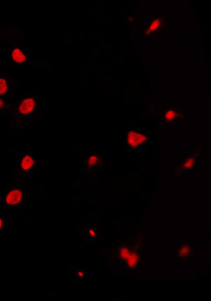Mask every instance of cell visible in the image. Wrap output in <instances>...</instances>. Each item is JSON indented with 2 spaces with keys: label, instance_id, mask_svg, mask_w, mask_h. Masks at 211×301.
<instances>
[{
  "label": "cell",
  "instance_id": "6da1fadb",
  "mask_svg": "<svg viewBox=\"0 0 211 301\" xmlns=\"http://www.w3.org/2000/svg\"><path fill=\"white\" fill-rule=\"evenodd\" d=\"M117 258L129 270H134L139 262V253L135 247L128 245H120L116 252Z\"/></svg>",
  "mask_w": 211,
  "mask_h": 301
},
{
  "label": "cell",
  "instance_id": "7a4b0ae2",
  "mask_svg": "<svg viewBox=\"0 0 211 301\" xmlns=\"http://www.w3.org/2000/svg\"><path fill=\"white\" fill-rule=\"evenodd\" d=\"M149 137L146 133L138 128H130L127 137V145L129 150L139 151L146 145Z\"/></svg>",
  "mask_w": 211,
  "mask_h": 301
},
{
  "label": "cell",
  "instance_id": "3957f363",
  "mask_svg": "<svg viewBox=\"0 0 211 301\" xmlns=\"http://www.w3.org/2000/svg\"><path fill=\"white\" fill-rule=\"evenodd\" d=\"M103 162L102 157L97 153H92L87 157L84 161V166L87 172L92 173L97 169H99Z\"/></svg>",
  "mask_w": 211,
  "mask_h": 301
},
{
  "label": "cell",
  "instance_id": "277c9868",
  "mask_svg": "<svg viewBox=\"0 0 211 301\" xmlns=\"http://www.w3.org/2000/svg\"><path fill=\"white\" fill-rule=\"evenodd\" d=\"M23 197V193L20 189H13L8 192L4 198V202L7 205L15 206L18 205Z\"/></svg>",
  "mask_w": 211,
  "mask_h": 301
},
{
  "label": "cell",
  "instance_id": "5b68a950",
  "mask_svg": "<svg viewBox=\"0 0 211 301\" xmlns=\"http://www.w3.org/2000/svg\"><path fill=\"white\" fill-rule=\"evenodd\" d=\"M35 104V100L32 98H25L19 105V112L22 115L29 114L34 109Z\"/></svg>",
  "mask_w": 211,
  "mask_h": 301
},
{
  "label": "cell",
  "instance_id": "8992f818",
  "mask_svg": "<svg viewBox=\"0 0 211 301\" xmlns=\"http://www.w3.org/2000/svg\"><path fill=\"white\" fill-rule=\"evenodd\" d=\"M35 165V160L33 156L27 154L21 159L20 167L24 172H28L33 169Z\"/></svg>",
  "mask_w": 211,
  "mask_h": 301
},
{
  "label": "cell",
  "instance_id": "52a82bcc",
  "mask_svg": "<svg viewBox=\"0 0 211 301\" xmlns=\"http://www.w3.org/2000/svg\"><path fill=\"white\" fill-rule=\"evenodd\" d=\"M12 57L13 60L17 63H23L26 61V55L18 48L13 49L12 52Z\"/></svg>",
  "mask_w": 211,
  "mask_h": 301
},
{
  "label": "cell",
  "instance_id": "ba28073f",
  "mask_svg": "<svg viewBox=\"0 0 211 301\" xmlns=\"http://www.w3.org/2000/svg\"><path fill=\"white\" fill-rule=\"evenodd\" d=\"M196 163V159L194 158H189L186 160V161L183 163V166H182V169L184 170V172H190L191 171H192V169H195Z\"/></svg>",
  "mask_w": 211,
  "mask_h": 301
},
{
  "label": "cell",
  "instance_id": "9c48e42d",
  "mask_svg": "<svg viewBox=\"0 0 211 301\" xmlns=\"http://www.w3.org/2000/svg\"><path fill=\"white\" fill-rule=\"evenodd\" d=\"M190 252V248L187 246V245H184L181 248H179V251H178V255L181 258H184V257L187 256Z\"/></svg>",
  "mask_w": 211,
  "mask_h": 301
},
{
  "label": "cell",
  "instance_id": "30bf717a",
  "mask_svg": "<svg viewBox=\"0 0 211 301\" xmlns=\"http://www.w3.org/2000/svg\"><path fill=\"white\" fill-rule=\"evenodd\" d=\"M97 231L94 227H90L88 229V231H87V236H88L89 238L91 240V241H94L96 238L97 237Z\"/></svg>",
  "mask_w": 211,
  "mask_h": 301
},
{
  "label": "cell",
  "instance_id": "8fae6325",
  "mask_svg": "<svg viewBox=\"0 0 211 301\" xmlns=\"http://www.w3.org/2000/svg\"><path fill=\"white\" fill-rule=\"evenodd\" d=\"M7 88V81L4 78H0V95H2V94L6 93Z\"/></svg>",
  "mask_w": 211,
  "mask_h": 301
},
{
  "label": "cell",
  "instance_id": "7c38bea8",
  "mask_svg": "<svg viewBox=\"0 0 211 301\" xmlns=\"http://www.w3.org/2000/svg\"><path fill=\"white\" fill-rule=\"evenodd\" d=\"M75 275H76V277L78 278V279H83V278H84V277H85L86 273H85V271H84L83 269L79 268L75 270Z\"/></svg>",
  "mask_w": 211,
  "mask_h": 301
},
{
  "label": "cell",
  "instance_id": "4fadbf2b",
  "mask_svg": "<svg viewBox=\"0 0 211 301\" xmlns=\"http://www.w3.org/2000/svg\"><path fill=\"white\" fill-rule=\"evenodd\" d=\"M177 114L176 112H172V111H170L168 112V114L166 115V118H168L169 120H171L172 118H177Z\"/></svg>",
  "mask_w": 211,
  "mask_h": 301
},
{
  "label": "cell",
  "instance_id": "5bb4252c",
  "mask_svg": "<svg viewBox=\"0 0 211 301\" xmlns=\"http://www.w3.org/2000/svg\"><path fill=\"white\" fill-rule=\"evenodd\" d=\"M4 105V102L3 101V99H0V108L3 107Z\"/></svg>",
  "mask_w": 211,
  "mask_h": 301
},
{
  "label": "cell",
  "instance_id": "9a60e30c",
  "mask_svg": "<svg viewBox=\"0 0 211 301\" xmlns=\"http://www.w3.org/2000/svg\"><path fill=\"white\" fill-rule=\"evenodd\" d=\"M2 226H3V220H2L1 218H0V229L2 228Z\"/></svg>",
  "mask_w": 211,
  "mask_h": 301
}]
</instances>
